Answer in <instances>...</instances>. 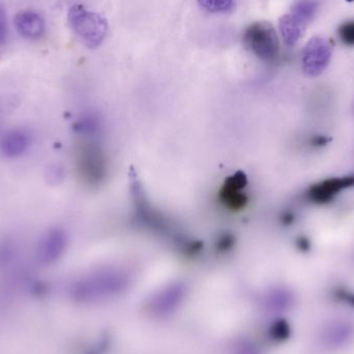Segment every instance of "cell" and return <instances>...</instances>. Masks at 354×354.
<instances>
[{"instance_id":"6da1fadb","label":"cell","mask_w":354,"mask_h":354,"mask_svg":"<svg viewBox=\"0 0 354 354\" xmlns=\"http://www.w3.org/2000/svg\"><path fill=\"white\" fill-rule=\"evenodd\" d=\"M68 20L75 35L91 49L99 47L107 35V20L101 15L87 10L81 4L71 6L68 12Z\"/></svg>"},{"instance_id":"7a4b0ae2","label":"cell","mask_w":354,"mask_h":354,"mask_svg":"<svg viewBox=\"0 0 354 354\" xmlns=\"http://www.w3.org/2000/svg\"><path fill=\"white\" fill-rule=\"evenodd\" d=\"M243 43L259 59L272 62L278 56L280 43L276 30L270 23H253L243 31Z\"/></svg>"},{"instance_id":"3957f363","label":"cell","mask_w":354,"mask_h":354,"mask_svg":"<svg viewBox=\"0 0 354 354\" xmlns=\"http://www.w3.org/2000/svg\"><path fill=\"white\" fill-rule=\"evenodd\" d=\"M333 47L326 37H312L303 52V70L307 76L317 77L328 68L332 58Z\"/></svg>"},{"instance_id":"277c9868","label":"cell","mask_w":354,"mask_h":354,"mask_svg":"<svg viewBox=\"0 0 354 354\" xmlns=\"http://www.w3.org/2000/svg\"><path fill=\"white\" fill-rule=\"evenodd\" d=\"M68 247V235L60 228H51L44 232L35 245V259L44 266L57 261Z\"/></svg>"},{"instance_id":"5b68a950","label":"cell","mask_w":354,"mask_h":354,"mask_svg":"<svg viewBox=\"0 0 354 354\" xmlns=\"http://www.w3.org/2000/svg\"><path fill=\"white\" fill-rule=\"evenodd\" d=\"M32 145L33 136L30 131L17 127L0 136V155L8 160L20 159L30 151Z\"/></svg>"},{"instance_id":"8992f818","label":"cell","mask_w":354,"mask_h":354,"mask_svg":"<svg viewBox=\"0 0 354 354\" xmlns=\"http://www.w3.org/2000/svg\"><path fill=\"white\" fill-rule=\"evenodd\" d=\"M15 27L19 35L27 41H39L47 31L45 18L35 10L19 12L15 17Z\"/></svg>"},{"instance_id":"52a82bcc","label":"cell","mask_w":354,"mask_h":354,"mask_svg":"<svg viewBox=\"0 0 354 354\" xmlns=\"http://www.w3.org/2000/svg\"><path fill=\"white\" fill-rule=\"evenodd\" d=\"M78 169L81 176L89 183H95L104 176V161L100 151L91 145L79 151Z\"/></svg>"},{"instance_id":"ba28073f","label":"cell","mask_w":354,"mask_h":354,"mask_svg":"<svg viewBox=\"0 0 354 354\" xmlns=\"http://www.w3.org/2000/svg\"><path fill=\"white\" fill-rule=\"evenodd\" d=\"M354 336V326L348 320L335 319L326 324L320 333L324 345L330 348L345 346Z\"/></svg>"},{"instance_id":"9c48e42d","label":"cell","mask_w":354,"mask_h":354,"mask_svg":"<svg viewBox=\"0 0 354 354\" xmlns=\"http://www.w3.org/2000/svg\"><path fill=\"white\" fill-rule=\"evenodd\" d=\"M353 185L354 176L326 179L319 185L312 187L309 195L313 201L318 202V203H326V202L330 201L337 195V193L346 187H353Z\"/></svg>"},{"instance_id":"30bf717a","label":"cell","mask_w":354,"mask_h":354,"mask_svg":"<svg viewBox=\"0 0 354 354\" xmlns=\"http://www.w3.org/2000/svg\"><path fill=\"white\" fill-rule=\"evenodd\" d=\"M279 28L284 43L288 47H293L303 37L306 25L297 20L292 15L286 14L279 20Z\"/></svg>"},{"instance_id":"8fae6325","label":"cell","mask_w":354,"mask_h":354,"mask_svg":"<svg viewBox=\"0 0 354 354\" xmlns=\"http://www.w3.org/2000/svg\"><path fill=\"white\" fill-rule=\"evenodd\" d=\"M21 245L18 239L10 235L0 237V268L14 263L20 255Z\"/></svg>"},{"instance_id":"7c38bea8","label":"cell","mask_w":354,"mask_h":354,"mask_svg":"<svg viewBox=\"0 0 354 354\" xmlns=\"http://www.w3.org/2000/svg\"><path fill=\"white\" fill-rule=\"evenodd\" d=\"M318 8H319L318 0H297L291 6L289 14L292 15L299 22L307 25V23L313 20Z\"/></svg>"},{"instance_id":"4fadbf2b","label":"cell","mask_w":354,"mask_h":354,"mask_svg":"<svg viewBox=\"0 0 354 354\" xmlns=\"http://www.w3.org/2000/svg\"><path fill=\"white\" fill-rule=\"evenodd\" d=\"M198 3L209 12H227L234 6L233 0H198Z\"/></svg>"},{"instance_id":"5bb4252c","label":"cell","mask_w":354,"mask_h":354,"mask_svg":"<svg viewBox=\"0 0 354 354\" xmlns=\"http://www.w3.org/2000/svg\"><path fill=\"white\" fill-rule=\"evenodd\" d=\"M75 129L77 132L85 136L93 134L97 129V120L93 115H83L82 118H79L75 124Z\"/></svg>"},{"instance_id":"9a60e30c","label":"cell","mask_w":354,"mask_h":354,"mask_svg":"<svg viewBox=\"0 0 354 354\" xmlns=\"http://www.w3.org/2000/svg\"><path fill=\"white\" fill-rule=\"evenodd\" d=\"M10 37L8 12L3 4L0 2V49L6 47Z\"/></svg>"},{"instance_id":"2e32d148","label":"cell","mask_w":354,"mask_h":354,"mask_svg":"<svg viewBox=\"0 0 354 354\" xmlns=\"http://www.w3.org/2000/svg\"><path fill=\"white\" fill-rule=\"evenodd\" d=\"M339 37L347 46H354V21L343 23L338 29Z\"/></svg>"},{"instance_id":"e0dca14e","label":"cell","mask_w":354,"mask_h":354,"mask_svg":"<svg viewBox=\"0 0 354 354\" xmlns=\"http://www.w3.org/2000/svg\"><path fill=\"white\" fill-rule=\"evenodd\" d=\"M339 297L345 303L348 304L351 307H354V293L348 292V291H342V292L339 293Z\"/></svg>"},{"instance_id":"ac0fdd59","label":"cell","mask_w":354,"mask_h":354,"mask_svg":"<svg viewBox=\"0 0 354 354\" xmlns=\"http://www.w3.org/2000/svg\"><path fill=\"white\" fill-rule=\"evenodd\" d=\"M297 245H299V249L303 250V251H308L310 248V243L306 237H301L299 241H297Z\"/></svg>"},{"instance_id":"d6986e66","label":"cell","mask_w":354,"mask_h":354,"mask_svg":"<svg viewBox=\"0 0 354 354\" xmlns=\"http://www.w3.org/2000/svg\"><path fill=\"white\" fill-rule=\"evenodd\" d=\"M346 1L353 2V1H354V0H346Z\"/></svg>"}]
</instances>
